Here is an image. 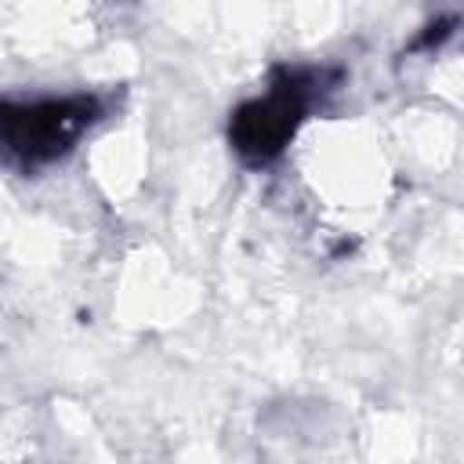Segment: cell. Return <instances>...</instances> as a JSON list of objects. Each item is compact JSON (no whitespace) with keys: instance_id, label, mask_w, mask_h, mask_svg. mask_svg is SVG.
<instances>
[{"instance_id":"6da1fadb","label":"cell","mask_w":464,"mask_h":464,"mask_svg":"<svg viewBox=\"0 0 464 464\" xmlns=\"http://www.w3.org/2000/svg\"><path fill=\"white\" fill-rule=\"evenodd\" d=\"M330 69H304V65H279L268 80V91L243 102L228 120V141L243 163L261 167L272 163L297 127L304 123L308 109L319 102Z\"/></svg>"},{"instance_id":"7a4b0ae2","label":"cell","mask_w":464,"mask_h":464,"mask_svg":"<svg viewBox=\"0 0 464 464\" xmlns=\"http://www.w3.org/2000/svg\"><path fill=\"white\" fill-rule=\"evenodd\" d=\"M98 116L102 98L94 94L0 102V156L18 170H40L72 152Z\"/></svg>"}]
</instances>
